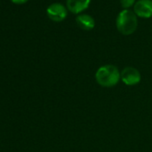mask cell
I'll return each mask as SVG.
<instances>
[{
	"mask_svg": "<svg viewBox=\"0 0 152 152\" xmlns=\"http://www.w3.org/2000/svg\"><path fill=\"white\" fill-rule=\"evenodd\" d=\"M141 80V75L139 70L134 67L127 66L121 72V81L127 86L137 85Z\"/></svg>",
	"mask_w": 152,
	"mask_h": 152,
	"instance_id": "3",
	"label": "cell"
},
{
	"mask_svg": "<svg viewBox=\"0 0 152 152\" xmlns=\"http://www.w3.org/2000/svg\"><path fill=\"white\" fill-rule=\"evenodd\" d=\"M121 6L124 9L130 8L132 5H135V0H120Z\"/></svg>",
	"mask_w": 152,
	"mask_h": 152,
	"instance_id": "8",
	"label": "cell"
},
{
	"mask_svg": "<svg viewBox=\"0 0 152 152\" xmlns=\"http://www.w3.org/2000/svg\"><path fill=\"white\" fill-rule=\"evenodd\" d=\"M134 14L141 18L152 16V0H138L134 5Z\"/></svg>",
	"mask_w": 152,
	"mask_h": 152,
	"instance_id": "5",
	"label": "cell"
},
{
	"mask_svg": "<svg viewBox=\"0 0 152 152\" xmlns=\"http://www.w3.org/2000/svg\"><path fill=\"white\" fill-rule=\"evenodd\" d=\"M76 23L81 29L84 31H91L95 27V21L93 17L89 15H78L76 17Z\"/></svg>",
	"mask_w": 152,
	"mask_h": 152,
	"instance_id": "7",
	"label": "cell"
},
{
	"mask_svg": "<svg viewBox=\"0 0 152 152\" xmlns=\"http://www.w3.org/2000/svg\"><path fill=\"white\" fill-rule=\"evenodd\" d=\"M11 1L15 4H17V5H23V4L28 2L29 0H11Z\"/></svg>",
	"mask_w": 152,
	"mask_h": 152,
	"instance_id": "9",
	"label": "cell"
},
{
	"mask_svg": "<svg viewBox=\"0 0 152 152\" xmlns=\"http://www.w3.org/2000/svg\"><path fill=\"white\" fill-rule=\"evenodd\" d=\"M95 79L101 87L112 88L121 80V72H119L115 65L105 64L97 70Z\"/></svg>",
	"mask_w": 152,
	"mask_h": 152,
	"instance_id": "1",
	"label": "cell"
},
{
	"mask_svg": "<svg viewBox=\"0 0 152 152\" xmlns=\"http://www.w3.org/2000/svg\"><path fill=\"white\" fill-rule=\"evenodd\" d=\"M47 14L49 19L54 22H62L67 16V9L60 3H54L47 9Z\"/></svg>",
	"mask_w": 152,
	"mask_h": 152,
	"instance_id": "4",
	"label": "cell"
},
{
	"mask_svg": "<svg viewBox=\"0 0 152 152\" xmlns=\"http://www.w3.org/2000/svg\"><path fill=\"white\" fill-rule=\"evenodd\" d=\"M90 3L91 0H66V7L71 13L77 15L87 9Z\"/></svg>",
	"mask_w": 152,
	"mask_h": 152,
	"instance_id": "6",
	"label": "cell"
},
{
	"mask_svg": "<svg viewBox=\"0 0 152 152\" xmlns=\"http://www.w3.org/2000/svg\"><path fill=\"white\" fill-rule=\"evenodd\" d=\"M115 24L120 33L125 36L131 35L137 30L138 27L137 15L133 12L124 9L117 15Z\"/></svg>",
	"mask_w": 152,
	"mask_h": 152,
	"instance_id": "2",
	"label": "cell"
}]
</instances>
